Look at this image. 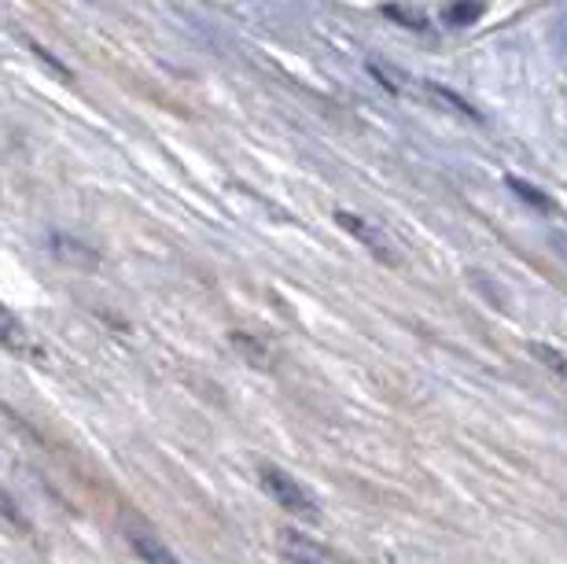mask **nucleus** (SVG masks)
<instances>
[{"instance_id": "39448f33", "label": "nucleus", "mask_w": 567, "mask_h": 564, "mask_svg": "<svg viewBox=\"0 0 567 564\" xmlns=\"http://www.w3.org/2000/svg\"><path fill=\"white\" fill-rule=\"evenodd\" d=\"M424 89H427L431 96H435V104L450 107L453 115H461V119H468V122H480V126H483V122H486V119L480 115V111H475V107H472V104H468V100H464V96H457V93H453V89L439 85V82H424Z\"/></svg>"}, {"instance_id": "7ed1b4c3", "label": "nucleus", "mask_w": 567, "mask_h": 564, "mask_svg": "<svg viewBox=\"0 0 567 564\" xmlns=\"http://www.w3.org/2000/svg\"><path fill=\"white\" fill-rule=\"evenodd\" d=\"M126 539H130L133 554H137L144 564H181V561L174 557V550H169L155 532H147V527H141L137 521H126Z\"/></svg>"}, {"instance_id": "0eeeda50", "label": "nucleus", "mask_w": 567, "mask_h": 564, "mask_svg": "<svg viewBox=\"0 0 567 564\" xmlns=\"http://www.w3.org/2000/svg\"><path fill=\"white\" fill-rule=\"evenodd\" d=\"M530 355L542 358L549 373H557L560 380H567V358L560 351H553V347H546V343H530Z\"/></svg>"}, {"instance_id": "1a4fd4ad", "label": "nucleus", "mask_w": 567, "mask_h": 564, "mask_svg": "<svg viewBox=\"0 0 567 564\" xmlns=\"http://www.w3.org/2000/svg\"><path fill=\"white\" fill-rule=\"evenodd\" d=\"M475 16H480V4H453L446 11V22H453V27H464V22H472Z\"/></svg>"}, {"instance_id": "6e6552de", "label": "nucleus", "mask_w": 567, "mask_h": 564, "mask_svg": "<svg viewBox=\"0 0 567 564\" xmlns=\"http://www.w3.org/2000/svg\"><path fill=\"white\" fill-rule=\"evenodd\" d=\"M508 185H513V192H516V196L519 199H527L530 203V207H538V211H553V203L546 199V196H542V192L535 188V185H527V182H519V177H508Z\"/></svg>"}, {"instance_id": "20e7f679", "label": "nucleus", "mask_w": 567, "mask_h": 564, "mask_svg": "<svg viewBox=\"0 0 567 564\" xmlns=\"http://www.w3.org/2000/svg\"><path fill=\"white\" fill-rule=\"evenodd\" d=\"M280 550L291 564H328L324 550L317 546L313 539H306L302 532H291V527H284L280 532Z\"/></svg>"}, {"instance_id": "f257e3e1", "label": "nucleus", "mask_w": 567, "mask_h": 564, "mask_svg": "<svg viewBox=\"0 0 567 564\" xmlns=\"http://www.w3.org/2000/svg\"><path fill=\"white\" fill-rule=\"evenodd\" d=\"M258 480H262V488L274 494L280 510H288L291 516H299V521H317L321 516V505H317V499L310 491L302 488L299 480L291 476V472H284L277 465H262L258 469Z\"/></svg>"}, {"instance_id": "423d86ee", "label": "nucleus", "mask_w": 567, "mask_h": 564, "mask_svg": "<svg viewBox=\"0 0 567 564\" xmlns=\"http://www.w3.org/2000/svg\"><path fill=\"white\" fill-rule=\"evenodd\" d=\"M52 252L60 255V258H71V263H82V266H93L96 263V255L89 252L85 244L71 240V236H52Z\"/></svg>"}, {"instance_id": "f03ea898", "label": "nucleus", "mask_w": 567, "mask_h": 564, "mask_svg": "<svg viewBox=\"0 0 567 564\" xmlns=\"http://www.w3.org/2000/svg\"><path fill=\"white\" fill-rule=\"evenodd\" d=\"M336 222L343 225L350 236H358V240L365 244L369 252L380 258V263H399V255H394V244L377 229V225H369L365 218H358V214H350V211H336Z\"/></svg>"}]
</instances>
